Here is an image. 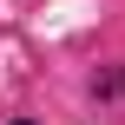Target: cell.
Returning <instances> with one entry per match:
<instances>
[{
  "label": "cell",
  "instance_id": "6da1fadb",
  "mask_svg": "<svg viewBox=\"0 0 125 125\" xmlns=\"http://www.w3.org/2000/svg\"><path fill=\"white\" fill-rule=\"evenodd\" d=\"M99 99H125V66H119V73H105V79H99Z\"/></svg>",
  "mask_w": 125,
  "mask_h": 125
},
{
  "label": "cell",
  "instance_id": "7a4b0ae2",
  "mask_svg": "<svg viewBox=\"0 0 125 125\" xmlns=\"http://www.w3.org/2000/svg\"><path fill=\"white\" fill-rule=\"evenodd\" d=\"M13 125H33V119H13Z\"/></svg>",
  "mask_w": 125,
  "mask_h": 125
}]
</instances>
